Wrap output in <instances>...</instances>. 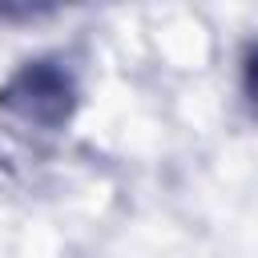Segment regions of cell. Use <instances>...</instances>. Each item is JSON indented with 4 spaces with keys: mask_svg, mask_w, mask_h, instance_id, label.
I'll return each mask as SVG.
<instances>
[{
    "mask_svg": "<svg viewBox=\"0 0 258 258\" xmlns=\"http://www.w3.org/2000/svg\"><path fill=\"white\" fill-rule=\"evenodd\" d=\"M0 105L8 113H16L20 121L60 125L73 109V85H69L64 69H56L52 60H36V64L28 60L0 93Z\"/></svg>",
    "mask_w": 258,
    "mask_h": 258,
    "instance_id": "1",
    "label": "cell"
}]
</instances>
